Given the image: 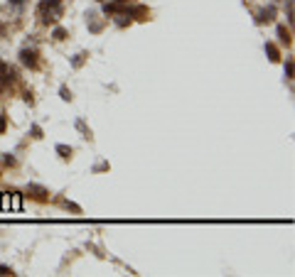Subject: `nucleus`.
<instances>
[{
    "label": "nucleus",
    "mask_w": 295,
    "mask_h": 277,
    "mask_svg": "<svg viewBox=\"0 0 295 277\" xmlns=\"http://www.w3.org/2000/svg\"><path fill=\"white\" fill-rule=\"evenodd\" d=\"M266 52H268V59L271 62H278L281 59V52H278V47L273 42H266Z\"/></svg>",
    "instance_id": "nucleus-5"
},
{
    "label": "nucleus",
    "mask_w": 295,
    "mask_h": 277,
    "mask_svg": "<svg viewBox=\"0 0 295 277\" xmlns=\"http://www.w3.org/2000/svg\"><path fill=\"white\" fill-rule=\"evenodd\" d=\"M286 76H288V79L293 76V62H286Z\"/></svg>",
    "instance_id": "nucleus-11"
},
{
    "label": "nucleus",
    "mask_w": 295,
    "mask_h": 277,
    "mask_svg": "<svg viewBox=\"0 0 295 277\" xmlns=\"http://www.w3.org/2000/svg\"><path fill=\"white\" fill-rule=\"evenodd\" d=\"M59 15H62V0H42V5H40V17H42V22H57L59 20Z\"/></svg>",
    "instance_id": "nucleus-1"
},
{
    "label": "nucleus",
    "mask_w": 295,
    "mask_h": 277,
    "mask_svg": "<svg viewBox=\"0 0 295 277\" xmlns=\"http://www.w3.org/2000/svg\"><path fill=\"white\" fill-rule=\"evenodd\" d=\"M278 37H281L283 44H291V42H293V40H291V30L283 27V25H278Z\"/></svg>",
    "instance_id": "nucleus-6"
},
{
    "label": "nucleus",
    "mask_w": 295,
    "mask_h": 277,
    "mask_svg": "<svg viewBox=\"0 0 295 277\" xmlns=\"http://www.w3.org/2000/svg\"><path fill=\"white\" fill-rule=\"evenodd\" d=\"M54 40H57V42L67 40V30H64V27H57V30H54Z\"/></svg>",
    "instance_id": "nucleus-9"
},
{
    "label": "nucleus",
    "mask_w": 295,
    "mask_h": 277,
    "mask_svg": "<svg viewBox=\"0 0 295 277\" xmlns=\"http://www.w3.org/2000/svg\"><path fill=\"white\" fill-rule=\"evenodd\" d=\"M62 98H64V101H72V93H69L67 88H62Z\"/></svg>",
    "instance_id": "nucleus-13"
},
{
    "label": "nucleus",
    "mask_w": 295,
    "mask_h": 277,
    "mask_svg": "<svg viewBox=\"0 0 295 277\" xmlns=\"http://www.w3.org/2000/svg\"><path fill=\"white\" fill-rule=\"evenodd\" d=\"M12 206V211H20V197H17V192H5L2 194V208Z\"/></svg>",
    "instance_id": "nucleus-4"
},
{
    "label": "nucleus",
    "mask_w": 295,
    "mask_h": 277,
    "mask_svg": "<svg viewBox=\"0 0 295 277\" xmlns=\"http://www.w3.org/2000/svg\"><path fill=\"white\" fill-rule=\"evenodd\" d=\"M57 152H62V157H64V159H69V157H72V147H67V145H57Z\"/></svg>",
    "instance_id": "nucleus-8"
},
{
    "label": "nucleus",
    "mask_w": 295,
    "mask_h": 277,
    "mask_svg": "<svg viewBox=\"0 0 295 277\" xmlns=\"http://www.w3.org/2000/svg\"><path fill=\"white\" fill-rule=\"evenodd\" d=\"M10 2H12V5H17V2H22V0H10Z\"/></svg>",
    "instance_id": "nucleus-15"
},
{
    "label": "nucleus",
    "mask_w": 295,
    "mask_h": 277,
    "mask_svg": "<svg viewBox=\"0 0 295 277\" xmlns=\"http://www.w3.org/2000/svg\"><path fill=\"white\" fill-rule=\"evenodd\" d=\"M27 194H30L35 201H40V204L49 201V192H47L45 187H40V184H30V187H27Z\"/></svg>",
    "instance_id": "nucleus-3"
},
{
    "label": "nucleus",
    "mask_w": 295,
    "mask_h": 277,
    "mask_svg": "<svg viewBox=\"0 0 295 277\" xmlns=\"http://www.w3.org/2000/svg\"><path fill=\"white\" fill-rule=\"evenodd\" d=\"M20 62H22L25 67H30V69H37V67H40V54H37L35 49H22V52H20Z\"/></svg>",
    "instance_id": "nucleus-2"
},
{
    "label": "nucleus",
    "mask_w": 295,
    "mask_h": 277,
    "mask_svg": "<svg viewBox=\"0 0 295 277\" xmlns=\"http://www.w3.org/2000/svg\"><path fill=\"white\" fill-rule=\"evenodd\" d=\"M5 125H7V118H5V116H0V133L5 130Z\"/></svg>",
    "instance_id": "nucleus-14"
},
{
    "label": "nucleus",
    "mask_w": 295,
    "mask_h": 277,
    "mask_svg": "<svg viewBox=\"0 0 295 277\" xmlns=\"http://www.w3.org/2000/svg\"><path fill=\"white\" fill-rule=\"evenodd\" d=\"M0 275H15V273H12V268H7V265H0Z\"/></svg>",
    "instance_id": "nucleus-10"
},
{
    "label": "nucleus",
    "mask_w": 295,
    "mask_h": 277,
    "mask_svg": "<svg viewBox=\"0 0 295 277\" xmlns=\"http://www.w3.org/2000/svg\"><path fill=\"white\" fill-rule=\"evenodd\" d=\"M273 15H276V7H268V10H263V12H261L258 22H271V20H273Z\"/></svg>",
    "instance_id": "nucleus-7"
},
{
    "label": "nucleus",
    "mask_w": 295,
    "mask_h": 277,
    "mask_svg": "<svg viewBox=\"0 0 295 277\" xmlns=\"http://www.w3.org/2000/svg\"><path fill=\"white\" fill-rule=\"evenodd\" d=\"M84 57H86V54H76V59H74V67H81V62H84Z\"/></svg>",
    "instance_id": "nucleus-12"
}]
</instances>
